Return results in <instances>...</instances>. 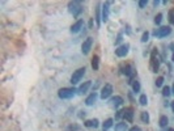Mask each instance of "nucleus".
Here are the masks:
<instances>
[{
	"label": "nucleus",
	"mask_w": 174,
	"mask_h": 131,
	"mask_svg": "<svg viewBox=\"0 0 174 131\" xmlns=\"http://www.w3.org/2000/svg\"><path fill=\"white\" fill-rule=\"evenodd\" d=\"M123 74L126 76H128V78L132 79V76H134V68H132V66H126V67H124Z\"/></svg>",
	"instance_id": "obj_17"
},
{
	"label": "nucleus",
	"mask_w": 174,
	"mask_h": 131,
	"mask_svg": "<svg viewBox=\"0 0 174 131\" xmlns=\"http://www.w3.org/2000/svg\"><path fill=\"white\" fill-rule=\"evenodd\" d=\"M85 67H81V68H79V70H76V71H73V74H72V76H71V83L72 84H77V83H80L81 81V79L84 78V75H85Z\"/></svg>",
	"instance_id": "obj_3"
},
{
	"label": "nucleus",
	"mask_w": 174,
	"mask_h": 131,
	"mask_svg": "<svg viewBox=\"0 0 174 131\" xmlns=\"http://www.w3.org/2000/svg\"><path fill=\"white\" fill-rule=\"evenodd\" d=\"M109 15H110V3L107 1L102 7V21L103 22H106L109 20Z\"/></svg>",
	"instance_id": "obj_10"
},
{
	"label": "nucleus",
	"mask_w": 174,
	"mask_h": 131,
	"mask_svg": "<svg viewBox=\"0 0 174 131\" xmlns=\"http://www.w3.org/2000/svg\"><path fill=\"white\" fill-rule=\"evenodd\" d=\"M76 89L75 88H62V89H59V92H58V96H59V98H62V100H68V98H72V97L76 94Z\"/></svg>",
	"instance_id": "obj_1"
},
{
	"label": "nucleus",
	"mask_w": 174,
	"mask_h": 131,
	"mask_svg": "<svg viewBox=\"0 0 174 131\" xmlns=\"http://www.w3.org/2000/svg\"><path fill=\"white\" fill-rule=\"evenodd\" d=\"M171 62H174V53H173V55H171Z\"/></svg>",
	"instance_id": "obj_37"
},
{
	"label": "nucleus",
	"mask_w": 174,
	"mask_h": 131,
	"mask_svg": "<svg viewBox=\"0 0 174 131\" xmlns=\"http://www.w3.org/2000/svg\"><path fill=\"white\" fill-rule=\"evenodd\" d=\"M128 131H140V127H139V126H132Z\"/></svg>",
	"instance_id": "obj_32"
},
{
	"label": "nucleus",
	"mask_w": 174,
	"mask_h": 131,
	"mask_svg": "<svg viewBox=\"0 0 174 131\" xmlns=\"http://www.w3.org/2000/svg\"><path fill=\"white\" fill-rule=\"evenodd\" d=\"M168 131H174V128H173V127H169V128H168Z\"/></svg>",
	"instance_id": "obj_36"
},
{
	"label": "nucleus",
	"mask_w": 174,
	"mask_h": 131,
	"mask_svg": "<svg viewBox=\"0 0 174 131\" xmlns=\"http://www.w3.org/2000/svg\"><path fill=\"white\" fill-rule=\"evenodd\" d=\"M159 67H160L159 58L156 55V50H155L152 53V56H151V68H152V72H157L159 71Z\"/></svg>",
	"instance_id": "obj_8"
},
{
	"label": "nucleus",
	"mask_w": 174,
	"mask_h": 131,
	"mask_svg": "<svg viewBox=\"0 0 174 131\" xmlns=\"http://www.w3.org/2000/svg\"><path fill=\"white\" fill-rule=\"evenodd\" d=\"M170 33H171L170 26H161V28H159L155 33H153V35L157 38H165V37H168Z\"/></svg>",
	"instance_id": "obj_4"
},
{
	"label": "nucleus",
	"mask_w": 174,
	"mask_h": 131,
	"mask_svg": "<svg viewBox=\"0 0 174 131\" xmlns=\"http://www.w3.org/2000/svg\"><path fill=\"white\" fill-rule=\"evenodd\" d=\"M140 118H141V121H143L144 123H149V114L147 112L141 113V114H140Z\"/></svg>",
	"instance_id": "obj_24"
},
{
	"label": "nucleus",
	"mask_w": 174,
	"mask_h": 131,
	"mask_svg": "<svg viewBox=\"0 0 174 131\" xmlns=\"http://www.w3.org/2000/svg\"><path fill=\"white\" fill-rule=\"evenodd\" d=\"M162 84H164V78H162V76H159V78L156 79V87L160 88V87H162Z\"/></svg>",
	"instance_id": "obj_25"
},
{
	"label": "nucleus",
	"mask_w": 174,
	"mask_h": 131,
	"mask_svg": "<svg viewBox=\"0 0 174 131\" xmlns=\"http://www.w3.org/2000/svg\"><path fill=\"white\" fill-rule=\"evenodd\" d=\"M170 49L174 51V43H171V45H170Z\"/></svg>",
	"instance_id": "obj_34"
},
{
	"label": "nucleus",
	"mask_w": 174,
	"mask_h": 131,
	"mask_svg": "<svg viewBox=\"0 0 174 131\" xmlns=\"http://www.w3.org/2000/svg\"><path fill=\"white\" fill-rule=\"evenodd\" d=\"M96 100H97V93L94 92V93H90L89 96L87 97V100H85V104H87L88 106H92L94 102H96Z\"/></svg>",
	"instance_id": "obj_14"
},
{
	"label": "nucleus",
	"mask_w": 174,
	"mask_h": 131,
	"mask_svg": "<svg viewBox=\"0 0 174 131\" xmlns=\"http://www.w3.org/2000/svg\"><path fill=\"white\" fill-rule=\"evenodd\" d=\"M113 122H114V121H113L111 118L106 119V121L102 123V128H103V131H107L110 127H113Z\"/></svg>",
	"instance_id": "obj_19"
},
{
	"label": "nucleus",
	"mask_w": 174,
	"mask_h": 131,
	"mask_svg": "<svg viewBox=\"0 0 174 131\" xmlns=\"http://www.w3.org/2000/svg\"><path fill=\"white\" fill-rule=\"evenodd\" d=\"M148 39H149V33H148V31H144L143 35H141V38H140V41H141L143 43H145Z\"/></svg>",
	"instance_id": "obj_26"
},
{
	"label": "nucleus",
	"mask_w": 174,
	"mask_h": 131,
	"mask_svg": "<svg viewBox=\"0 0 174 131\" xmlns=\"http://www.w3.org/2000/svg\"><path fill=\"white\" fill-rule=\"evenodd\" d=\"M171 109H173V112H174V101H171Z\"/></svg>",
	"instance_id": "obj_33"
},
{
	"label": "nucleus",
	"mask_w": 174,
	"mask_h": 131,
	"mask_svg": "<svg viewBox=\"0 0 174 131\" xmlns=\"http://www.w3.org/2000/svg\"><path fill=\"white\" fill-rule=\"evenodd\" d=\"M171 93L174 94V84H173V87H171Z\"/></svg>",
	"instance_id": "obj_35"
},
{
	"label": "nucleus",
	"mask_w": 174,
	"mask_h": 131,
	"mask_svg": "<svg viewBox=\"0 0 174 131\" xmlns=\"http://www.w3.org/2000/svg\"><path fill=\"white\" fill-rule=\"evenodd\" d=\"M111 93H113V85L107 83V84H105L102 87V89H101V94H99V96H101L102 100H106V98H109V97L111 96Z\"/></svg>",
	"instance_id": "obj_7"
},
{
	"label": "nucleus",
	"mask_w": 174,
	"mask_h": 131,
	"mask_svg": "<svg viewBox=\"0 0 174 131\" xmlns=\"http://www.w3.org/2000/svg\"><path fill=\"white\" fill-rule=\"evenodd\" d=\"M139 8H144V7H147V4H148V1H147V0H140L139 3Z\"/></svg>",
	"instance_id": "obj_29"
},
{
	"label": "nucleus",
	"mask_w": 174,
	"mask_h": 131,
	"mask_svg": "<svg viewBox=\"0 0 174 131\" xmlns=\"http://www.w3.org/2000/svg\"><path fill=\"white\" fill-rule=\"evenodd\" d=\"M122 39H123V35H122V34H118L117 39H115V45H119V43L122 42Z\"/></svg>",
	"instance_id": "obj_30"
},
{
	"label": "nucleus",
	"mask_w": 174,
	"mask_h": 131,
	"mask_svg": "<svg viewBox=\"0 0 174 131\" xmlns=\"http://www.w3.org/2000/svg\"><path fill=\"white\" fill-rule=\"evenodd\" d=\"M123 104V98L121 96H115V97H111L110 98V105L113 108H119V106Z\"/></svg>",
	"instance_id": "obj_11"
},
{
	"label": "nucleus",
	"mask_w": 174,
	"mask_h": 131,
	"mask_svg": "<svg viewBox=\"0 0 174 131\" xmlns=\"http://www.w3.org/2000/svg\"><path fill=\"white\" fill-rule=\"evenodd\" d=\"M128 51H130V45L123 43L115 49V55L119 56V58H123V56H126L128 54Z\"/></svg>",
	"instance_id": "obj_5"
},
{
	"label": "nucleus",
	"mask_w": 174,
	"mask_h": 131,
	"mask_svg": "<svg viewBox=\"0 0 174 131\" xmlns=\"http://www.w3.org/2000/svg\"><path fill=\"white\" fill-rule=\"evenodd\" d=\"M98 119L97 118H94V119H88V121H85L84 122V125H85V127H98Z\"/></svg>",
	"instance_id": "obj_15"
},
{
	"label": "nucleus",
	"mask_w": 174,
	"mask_h": 131,
	"mask_svg": "<svg viewBox=\"0 0 174 131\" xmlns=\"http://www.w3.org/2000/svg\"><path fill=\"white\" fill-rule=\"evenodd\" d=\"M115 131H128V125L126 122L118 123V125H115Z\"/></svg>",
	"instance_id": "obj_18"
},
{
	"label": "nucleus",
	"mask_w": 174,
	"mask_h": 131,
	"mask_svg": "<svg viewBox=\"0 0 174 131\" xmlns=\"http://www.w3.org/2000/svg\"><path fill=\"white\" fill-rule=\"evenodd\" d=\"M83 26H84V20H77V21L71 26V33H73V34L79 33V31L83 29Z\"/></svg>",
	"instance_id": "obj_9"
},
{
	"label": "nucleus",
	"mask_w": 174,
	"mask_h": 131,
	"mask_svg": "<svg viewBox=\"0 0 174 131\" xmlns=\"http://www.w3.org/2000/svg\"><path fill=\"white\" fill-rule=\"evenodd\" d=\"M90 85H92V81H85L84 84H81L80 87H79L77 93H79V94H85L88 91H89Z\"/></svg>",
	"instance_id": "obj_12"
},
{
	"label": "nucleus",
	"mask_w": 174,
	"mask_h": 131,
	"mask_svg": "<svg viewBox=\"0 0 174 131\" xmlns=\"http://www.w3.org/2000/svg\"><path fill=\"white\" fill-rule=\"evenodd\" d=\"M169 16H170V22L174 25V9L170 11V15H169Z\"/></svg>",
	"instance_id": "obj_31"
},
{
	"label": "nucleus",
	"mask_w": 174,
	"mask_h": 131,
	"mask_svg": "<svg viewBox=\"0 0 174 131\" xmlns=\"http://www.w3.org/2000/svg\"><path fill=\"white\" fill-rule=\"evenodd\" d=\"M92 68H93L94 71H97V70L99 68V58H98V55H94L93 58H92Z\"/></svg>",
	"instance_id": "obj_16"
},
{
	"label": "nucleus",
	"mask_w": 174,
	"mask_h": 131,
	"mask_svg": "<svg viewBox=\"0 0 174 131\" xmlns=\"http://www.w3.org/2000/svg\"><path fill=\"white\" fill-rule=\"evenodd\" d=\"M131 83H132V89H134V92L135 93H139L140 92V83L137 80H132Z\"/></svg>",
	"instance_id": "obj_22"
},
{
	"label": "nucleus",
	"mask_w": 174,
	"mask_h": 131,
	"mask_svg": "<svg viewBox=\"0 0 174 131\" xmlns=\"http://www.w3.org/2000/svg\"><path fill=\"white\" fill-rule=\"evenodd\" d=\"M168 123H169L168 117H166V116H161V117H160V121H159L160 127H166V126H168Z\"/></svg>",
	"instance_id": "obj_20"
},
{
	"label": "nucleus",
	"mask_w": 174,
	"mask_h": 131,
	"mask_svg": "<svg viewBox=\"0 0 174 131\" xmlns=\"http://www.w3.org/2000/svg\"><path fill=\"white\" fill-rule=\"evenodd\" d=\"M122 117H124V109H123V110H119V112H117V114H115V118H117V119L122 118Z\"/></svg>",
	"instance_id": "obj_28"
},
{
	"label": "nucleus",
	"mask_w": 174,
	"mask_h": 131,
	"mask_svg": "<svg viewBox=\"0 0 174 131\" xmlns=\"http://www.w3.org/2000/svg\"><path fill=\"white\" fill-rule=\"evenodd\" d=\"M171 94V88L168 87V85H165V87H162V96L164 97H169Z\"/></svg>",
	"instance_id": "obj_21"
},
{
	"label": "nucleus",
	"mask_w": 174,
	"mask_h": 131,
	"mask_svg": "<svg viewBox=\"0 0 174 131\" xmlns=\"http://www.w3.org/2000/svg\"><path fill=\"white\" fill-rule=\"evenodd\" d=\"M68 11H69V13H72V15L76 17V16H79L83 12V5H81L80 1H69Z\"/></svg>",
	"instance_id": "obj_2"
},
{
	"label": "nucleus",
	"mask_w": 174,
	"mask_h": 131,
	"mask_svg": "<svg viewBox=\"0 0 174 131\" xmlns=\"http://www.w3.org/2000/svg\"><path fill=\"white\" fill-rule=\"evenodd\" d=\"M139 102H140V105H141V106H145L147 104H148V97H147V94H140Z\"/></svg>",
	"instance_id": "obj_23"
},
{
	"label": "nucleus",
	"mask_w": 174,
	"mask_h": 131,
	"mask_svg": "<svg viewBox=\"0 0 174 131\" xmlns=\"http://www.w3.org/2000/svg\"><path fill=\"white\" fill-rule=\"evenodd\" d=\"M161 21H162V15H161V13H159V15L155 17V24H156V25H160Z\"/></svg>",
	"instance_id": "obj_27"
},
{
	"label": "nucleus",
	"mask_w": 174,
	"mask_h": 131,
	"mask_svg": "<svg viewBox=\"0 0 174 131\" xmlns=\"http://www.w3.org/2000/svg\"><path fill=\"white\" fill-rule=\"evenodd\" d=\"M124 118H126V121L127 122H132V119H134V110L131 109V108H127V109H124Z\"/></svg>",
	"instance_id": "obj_13"
},
{
	"label": "nucleus",
	"mask_w": 174,
	"mask_h": 131,
	"mask_svg": "<svg viewBox=\"0 0 174 131\" xmlns=\"http://www.w3.org/2000/svg\"><path fill=\"white\" fill-rule=\"evenodd\" d=\"M92 46H93V38L88 37L87 39L83 42V45H81V53L84 54V55L89 54V51L92 50Z\"/></svg>",
	"instance_id": "obj_6"
}]
</instances>
